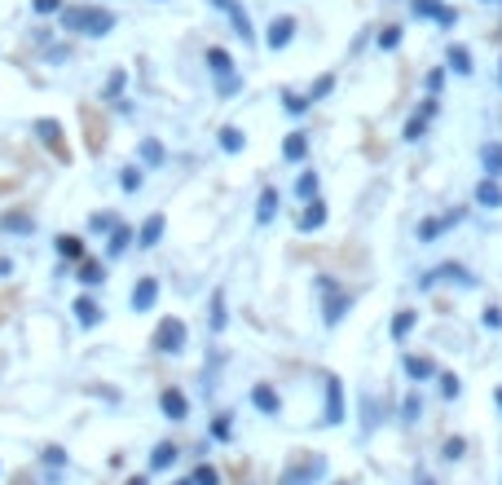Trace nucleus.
Here are the masks:
<instances>
[{
  "label": "nucleus",
  "mask_w": 502,
  "mask_h": 485,
  "mask_svg": "<svg viewBox=\"0 0 502 485\" xmlns=\"http://www.w3.org/2000/svg\"><path fill=\"white\" fill-rule=\"evenodd\" d=\"M485 327H490V331H498V327H502V309H494V305L485 309Z\"/></svg>",
  "instance_id": "3c124183"
},
{
  "label": "nucleus",
  "mask_w": 502,
  "mask_h": 485,
  "mask_svg": "<svg viewBox=\"0 0 502 485\" xmlns=\"http://www.w3.org/2000/svg\"><path fill=\"white\" fill-rule=\"evenodd\" d=\"M120 93H124V71H115V76L106 80V93H102V98H106V102H115Z\"/></svg>",
  "instance_id": "79ce46f5"
},
{
  "label": "nucleus",
  "mask_w": 502,
  "mask_h": 485,
  "mask_svg": "<svg viewBox=\"0 0 502 485\" xmlns=\"http://www.w3.org/2000/svg\"><path fill=\"white\" fill-rule=\"evenodd\" d=\"M295 195L309 203V199H318V172H304L300 181H295Z\"/></svg>",
  "instance_id": "c9c22d12"
},
{
  "label": "nucleus",
  "mask_w": 502,
  "mask_h": 485,
  "mask_svg": "<svg viewBox=\"0 0 502 485\" xmlns=\"http://www.w3.org/2000/svg\"><path fill=\"white\" fill-rule=\"evenodd\" d=\"M185 336H190V331H185L181 318H163V322L154 327V340H150V345H154L159 354H181V349H185Z\"/></svg>",
  "instance_id": "f03ea898"
},
{
  "label": "nucleus",
  "mask_w": 502,
  "mask_h": 485,
  "mask_svg": "<svg viewBox=\"0 0 502 485\" xmlns=\"http://www.w3.org/2000/svg\"><path fill=\"white\" fill-rule=\"evenodd\" d=\"M282 107H286V115H304L313 102H309V93H282Z\"/></svg>",
  "instance_id": "72a5a7b5"
},
{
  "label": "nucleus",
  "mask_w": 502,
  "mask_h": 485,
  "mask_svg": "<svg viewBox=\"0 0 502 485\" xmlns=\"http://www.w3.org/2000/svg\"><path fill=\"white\" fill-rule=\"evenodd\" d=\"M190 481H194V485H221V473H216V468H212V464H199V468H194V477H190Z\"/></svg>",
  "instance_id": "ea45409f"
},
{
  "label": "nucleus",
  "mask_w": 502,
  "mask_h": 485,
  "mask_svg": "<svg viewBox=\"0 0 502 485\" xmlns=\"http://www.w3.org/2000/svg\"><path fill=\"white\" fill-rule=\"evenodd\" d=\"M243 146H247V132L234 128V123H225V128H221V150H225V155H239Z\"/></svg>",
  "instance_id": "b1692460"
},
{
  "label": "nucleus",
  "mask_w": 502,
  "mask_h": 485,
  "mask_svg": "<svg viewBox=\"0 0 502 485\" xmlns=\"http://www.w3.org/2000/svg\"><path fill=\"white\" fill-rule=\"evenodd\" d=\"M423 128H427V120H423V115H414V120L405 123V141H419V137H423Z\"/></svg>",
  "instance_id": "49530a36"
},
{
  "label": "nucleus",
  "mask_w": 502,
  "mask_h": 485,
  "mask_svg": "<svg viewBox=\"0 0 502 485\" xmlns=\"http://www.w3.org/2000/svg\"><path fill=\"white\" fill-rule=\"evenodd\" d=\"M419 485H436V481H432V477H419Z\"/></svg>",
  "instance_id": "4d7b16f0"
},
{
  "label": "nucleus",
  "mask_w": 502,
  "mask_h": 485,
  "mask_svg": "<svg viewBox=\"0 0 502 485\" xmlns=\"http://www.w3.org/2000/svg\"><path fill=\"white\" fill-rule=\"evenodd\" d=\"M353 309V296L349 291H340V287H331L326 291V305H322V318H326V327H335V322H344V314Z\"/></svg>",
  "instance_id": "423d86ee"
},
{
  "label": "nucleus",
  "mask_w": 502,
  "mask_h": 485,
  "mask_svg": "<svg viewBox=\"0 0 502 485\" xmlns=\"http://www.w3.org/2000/svg\"><path fill=\"white\" fill-rule=\"evenodd\" d=\"M176 455H181V450H176L172 441H159V446H154V455H150V468H154V473H163V468H172V464H176Z\"/></svg>",
  "instance_id": "a878e982"
},
{
  "label": "nucleus",
  "mask_w": 502,
  "mask_h": 485,
  "mask_svg": "<svg viewBox=\"0 0 502 485\" xmlns=\"http://www.w3.org/2000/svg\"><path fill=\"white\" fill-rule=\"evenodd\" d=\"M273 212H278V190H273V186H264V190H260V203H255V221H260V226H269V221H273Z\"/></svg>",
  "instance_id": "4be33fe9"
},
{
  "label": "nucleus",
  "mask_w": 502,
  "mask_h": 485,
  "mask_svg": "<svg viewBox=\"0 0 502 485\" xmlns=\"http://www.w3.org/2000/svg\"><path fill=\"white\" fill-rule=\"evenodd\" d=\"M459 393H463V384H459V375H450V370H441V397H450V402H454Z\"/></svg>",
  "instance_id": "a19ab883"
},
{
  "label": "nucleus",
  "mask_w": 502,
  "mask_h": 485,
  "mask_svg": "<svg viewBox=\"0 0 502 485\" xmlns=\"http://www.w3.org/2000/svg\"><path fill=\"white\" fill-rule=\"evenodd\" d=\"M318 477H322V459H309L304 468H291L282 477V485H309V481H318Z\"/></svg>",
  "instance_id": "aec40b11"
},
{
  "label": "nucleus",
  "mask_w": 502,
  "mask_h": 485,
  "mask_svg": "<svg viewBox=\"0 0 502 485\" xmlns=\"http://www.w3.org/2000/svg\"><path fill=\"white\" fill-rule=\"evenodd\" d=\"M141 159H145V163H154V168H159V163H163V146H159V141H154V137H145V141H141Z\"/></svg>",
  "instance_id": "4c0bfd02"
},
{
  "label": "nucleus",
  "mask_w": 502,
  "mask_h": 485,
  "mask_svg": "<svg viewBox=\"0 0 502 485\" xmlns=\"http://www.w3.org/2000/svg\"><path fill=\"white\" fill-rule=\"evenodd\" d=\"M141 181H145V177H141V168H137V163H128L124 172H120V186H124L128 195H137V190H141Z\"/></svg>",
  "instance_id": "e433bc0d"
},
{
  "label": "nucleus",
  "mask_w": 502,
  "mask_h": 485,
  "mask_svg": "<svg viewBox=\"0 0 502 485\" xmlns=\"http://www.w3.org/2000/svg\"><path fill=\"white\" fill-rule=\"evenodd\" d=\"M44 464L62 468V464H67V450H62V446H44Z\"/></svg>",
  "instance_id": "de8ad7c7"
},
{
  "label": "nucleus",
  "mask_w": 502,
  "mask_h": 485,
  "mask_svg": "<svg viewBox=\"0 0 502 485\" xmlns=\"http://www.w3.org/2000/svg\"><path fill=\"white\" fill-rule=\"evenodd\" d=\"M53 247H58V256H62L67 265H80V260L89 256V251H84V239H80V235H58V239H53Z\"/></svg>",
  "instance_id": "ddd939ff"
},
{
  "label": "nucleus",
  "mask_w": 502,
  "mask_h": 485,
  "mask_svg": "<svg viewBox=\"0 0 502 485\" xmlns=\"http://www.w3.org/2000/svg\"><path fill=\"white\" fill-rule=\"evenodd\" d=\"M128 485H150V481H145V477H132V481H128Z\"/></svg>",
  "instance_id": "6e6d98bb"
},
{
  "label": "nucleus",
  "mask_w": 502,
  "mask_h": 485,
  "mask_svg": "<svg viewBox=\"0 0 502 485\" xmlns=\"http://www.w3.org/2000/svg\"><path fill=\"white\" fill-rule=\"evenodd\" d=\"M436 111H441V102H436V98H427V102H423V107H419V115H423V120H432V115H436Z\"/></svg>",
  "instance_id": "5fc2aeb1"
},
{
  "label": "nucleus",
  "mask_w": 502,
  "mask_h": 485,
  "mask_svg": "<svg viewBox=\"0 0 502 485\" xmlns=\"http://www.w3.org/2000/svg\"><path fill=\"white\" fill-rule=\"evenodd\" d=\"M172 485H194V481H190V477H181V481H172Z\"/></svg>",
  "instance_id": "bf43d9fd"
},
{
  "label": "nucleus",
  "mask_w": 502,
  "mask_h": 485,
  "mask_svg": "<svg viewBox=\"0 0 502 485\" xmlns=\"http://www.w3.org/2000/svg\"><path fill=\"white\" fill-rule=\"evenodd\" d=\"M326 217H331V208H326L322 199H309L304 212L295 217V230H300V235H318V230L326 226Z\"/></svg>",
  "instance_id": "7ed1b4c3"
},
{
  "label": "nucleus",
  "mask_w": 502,
  "mask_h": 485,
  "mask_svg": "<svg viewBox=\"0 0 502 485\" xmlns=\"http://www.w3.org/2000/svg\"><path fill=\"white\" fill-rule=\"evenodd\" d=\"M445 62H450V71H459V76H472V49H467V44H450Z\"/></svg>",
  "instance_id": "412c9836"
},
{
  "label": "nucleus",
  "mask_w": 502,
  "mask_h": 485,
  "mask_svg": "<svg viewBox=\"0 0 502 485\" xmlns=\"http://www.w3.org/2000/svg\"><path fill=\"white\" fill-rule=\"evenodd\" d=\"M31 132H35L49 150H58V155H62V123H58V120H35V123H31Z\"/></svg>",
  "instance_id": "2eb2a0df"
},
{
  "label": "nucleus",
  "mask_w": 502,
  "mask_h": 485,
  "mask_svg": "<svg viewBox=\"0 0 502 485\" xmlns=\"http://www.w3.org/2000/svg\"><path fill=\"white\" fill-rule=\"evenodd\" d=\"M75 322H80V327H98V322H102V305L89 300V296H80V300H75Z\"/></svg>",
  "instance_id": "6ab92c4d"
},
{
  "label": "nucleus",
  "mask_w": 502,
  "mask_h": 485,
  "mask_svg": "<svg viewBox=\"0 0 502 485\" xmlns=\"http://www.w3.org/2000/svg\"><path fill=\"white\" fill-rule=\"evenodd\" d=\"M401 36H405V31H401L396 22H392V27H383V31H379V49H383V53H392V49H401Z\"/></svg>",
  "instance_id": "2f4dec72"
},
{
  "label": "nucleus",
  "mask_w": 502,
  "mask_h": 485,
  "mask_svg": "<svg viewBox=\"0 0 502 485\" xmlns=\"http://www.w3.org/2000/svg\"><path fill=\"white\" fill-rule=\"evenodd\" d=\"M251 406H255L260 415H278V410H282V397H278L273 384H255V388H251Z\"/></svg>",
  "instance_id": "9b49d317"
},
{
  "label": "nucleus",
  "mask_w": 502,
  "mask_h": 485,
  "mask_svg": "<svg viewBox=\"0 0 502 485\" xmlns=\"http://www.w3.org/2000/svg\"><path fill=\"white\" fill-rule=\"evenodd\" d=\"M75 278H80L84 287H102V282H106V265L84 256V260H80V269H75Z\"/></svg>",
  "instance_id": "dca6fc26"
},
{
  "label": "nucleus",
  "mask_w": 502,
  "mask_h": 485,
  "mask_svg": "<svg viewBox=\"0 0 502 485\" xmlns=\"http://www.w3.org/2000/svg\"><path fill=\"white\" fill-rule=\"evenodd\" d=\"M163 230H168V221L154 212V217H145V226L137 230V247H154V242L163 239Z\"/></svg>",
  "instance_id": "f3484780"
},
{
  "label": "nucleus",
  "mask_w": 502,
  "mask_h": 485,
  "mask_svg": "<svg viewBox=\"0 0 502 485\" xmlns=\"http://www.w3.org/2000/svg\"><path fill=\"white\" fill-rule=\"evenodd\" d=\"M159 410H163L168 419H176V424H181V419L190 415V402H185V393H181V388H163V393H159Z\"/></svg>",
  "instance_id": "9d476101"
},
{
  "label": "nucleus",
  "mask_w": 502,
  "mask_h": 485,
  "mask_svg": "<svg viewBox=\"0 0 502 485\" xmlns=\"http://www.w3.org/2000/svg\"><path fill=\"white\" fill-rule=\"evenodd\" d=\"M225 13L234 18V31H239L243 40H255V31H251V22H247V13H243V4H239V0H230V4H225Z\"/></svg>",
  "instance_id": "c85d7f7f"
},
{
  "label": "nucleus",
  "mask_w": 502,
  "mask_h": 485,
  "mask_svg": "<svg viewBox=\"0 0 502 485\" xmlns=\"http://www.w3.org/2000/svg\"><path fill=\"white\" fill-rule=\"evenodd\" d=\"M463 450H467V441H463V437H450V441L441 446V455H445V459H463Z\"/></svg>",
  "instance_id": "c03bdc74"
},
{
  "label": "nucleus",
  "mask_w": 502,
  "mask_h": 485,
  "mask_svg": "<svg viewBox=\"0 0 502 485\" xmlns=\"http://www.w3.org/2000/svg\"><path fill=\"white\" fill-rule=\"evenodd\" d=\"M67 58H71V44H53L49 49V62H67Z\"/></svg>",
  "instance_id": "603ef678"
},
{
  "label": "nucleus",
  "mask_w": 502,
  "mask_h": 485,
  "mask_svg": "<svg viewBox=\"0 0 502 485\" xmlns=\"http://www.w3.org/2000/svg\"><path fill=\"white\" fill-rule=\"evenodd\" d=\"M441 89H445V71L436 67V71H427V93H432V98H441Z\"/></svg>",
  "instance_id": "a18cd8bd"
},
{
  "label": "nucleus",
  "mask_w": 502,
  "mask_h": 485,
  "mask_svg": "<svg viewBox=\"0 0 502 485\" xmlns=\"http://www.w3.org/2000/svg\"><path fill=\"white\" fill-rule=\"evenodd\" d=\"M230 419H234V415H216V419H212V437H216V441H230V437H234V424H230Z\"/></svg>",
  "instance_id": "58836bf2"
},
{
  "label": "nucleus",
  "mask_w": 502,
  "mask_h": 485,
  "mask_svg": "<svg viewBox=\"0 0 502 485\" xmlns=\"http://www.w3.org/2000/svg\"><path fill=\"white\" fill-rule=\"evenodd\" d=\"M282 159L304 163V159H309V137H304V132H291V137L282 141Z\"/></svg>",
  "instance_id": "a211bd4d"
},
{
  "label": "nucleus",
  "mask_w": 502,
  "mask_h": 485,
  "mask_svg": "<svg viewBox=\"0 0 502 485\" xmlns=\"http://www.w3.org/2000/svg\"><path fill=\"white\" fill-rule=\"evenodd\" d=\"M322 424H331V428L344 424V384H340L335 375L326 379V419H322Z\"/></svg>",
  "instance_id": "1a4fd4ad"
},
{
  "label": "nucleus",
  "mask_w": 502,
  "mask_h": 485,
  "mask_svg": "<svg viewBox=\"0 0 502 485\" xmlns=\"http://www.w3.org/2000/svg\"><path fill=\"white\" fill-rule=\"evenodd\" d=\"M405 375H410V379H432V375H436V362H427V358H405Z\"/></svg>",
  "instance_id": "7c9ffc66"
},
{
  "label": "nucleus",
  "mask_w": 502,
  "mask_h": 485,
  "mask_svg": "<svg viewBox=\"0 0 502 485\" xmlns=\"http://www.w3.org/2000/svg\"><path fill=\"white\" fill-rule=\"evenodd\" d=\"M212 4H216V9H225V4H230V0H212Z\"/></svg>",
  "instance_id": "13d9d810"
},
{
  "label": "nucleus",
  "mask_w": 502,
  "mask_h": 485,
  "mask_svg": "<svg viewBox=\"0 0 502 485\" xmlns=\"http://www.w3.org/2000/svg\"><path fill=\"white\" fill-rule=\"evenodd\" d=\"M62 31H80V36H111L115 31V13L98 9V4H62Z\"/></svg>",
  "instance_id": "f257e3e1"
},
{
  "label": "nucleus",
  "mask_w": 502,
  "mask_h": 485,
  "mask_svg": "<svg viewBox=\"0 0 502 485\" xmlns=\"http://www.w3.org/2000/svg\"><path fill=\"white\" fill-rule=\"evenodd\" d=\"M331 93H335V76H318L313 89H309V102H322V98H331Z\"/></svg>",
  "instance_id": "473e14b6"
},
{
  "label": "nucleus",
  "mask_w": 502,
  "mask_h": 485,
  "mask_svg": "<svg viewBox=\"0 0 502 485\" xmlns=\"http://www.w3.org/2000/svg\"><path fill=\"white\" fill-rule=\"evenodd\" d=\"M128 247H132V230H128V226H115V230H111V242H106V256H124Z\"/></svg>",
  "instance_id": "c756f323"
},
{
  "label": "nucleus",
  "mask_w": 502,
  "mask_h": 485,
  "mask_svg": "<svg viewBox=\"0 0 502 485\" xmlns=\"http://www.w3.org/2000/svg\"><path fill=\"white\" fill-rule=\"evenodd\" d=\"M89 230H115V217H102L98 212V217H89Z\"/></svg>",
  "instance_id": "8fccbe9b"
},
{
  "label": "nucleus",
  "mask_w": 502,
  "mask_h": 485,
  "mask_svg": "<svg viewBox=\"0 0 502 485\" xmlns=\"http://www.w3.org/2000/svg\"><path fill=\"white\" fill-rule=\"evenodd\" d=\"M414 309H401V314H392V322H388V331H392V340H405L410 331H414Z\"/></svg>",
  "instance_id": "393cba45"
},
{
  "label": "nucleus",
  "mask_w": 502,
  "mask_h": 485,
  "mask_svg": "<svg viewBox=\"0 0 502 485\" xmlns=\"http://www.w3.org/2000/svg\"><path fill=\"white\" fill-rule=\"evenodd\" d=\"M216 89H221V98H234V93L243 89V80H239V76H221V80H216Z\"/></svg>",
  "instance_id": "37998d69"
},
{
  "label": "nucleus",
  "mask_w": 502,
  "mask_h": 485,
  "mask_svg": "<svg viewBox=\"0 0 502 485\" xmlns=\"http://www.w3.org/2000/svg\"><path fill=\"white\" fill-rule=\"evenodd\" d=\"M0 230L4 235H35V217L31 212H4L0 217Z\"/></svg>",
  "instance_id": "4468645a"
},
{
  "label": "nucleus",
  "mask_w": 502,
  "mask_h": 485,
  "mask_svg": "<svg viewBox=\"0 0 502 485\" xmlns=\"http://www.w3.org/2000/svg\"><path fill=\"white\" fill-rule=\"evenodd\" d=\"M472 199H476L481 208H502V186H498V181H490V177H485V181L476 186V195H472Z\"/></svg>",
  "instance_id": "5701e85b"
},
{
  "label": "nucleus",
  "mask_w": 502,
  "mask_h": 485,
  "mask_svg": "<svg viewBox=\"0 0 502 485\" xmlns=\"http://www.w3.org/2000/svg\"><path fill=\"white\" fill-rule=\"evenodd\" d=\"M154 300H159V278H137V287H132V296H128L132 314H150Z\"/></svg>",
  "instance_id": "20e7f679"
},
{
  "label": "nucleus",
  "mask_w": 502,
  "mask_h": 485,
  "mask_svg": "<svg viewBox=\"0 0 502 485\" xmlns=\"http://www.w3.org/2000/svg\"><path fill=\"white\" fill-rule=\"evenodd\" d=\"M208 67H212L216 80H221V76H234V58H230L225 49H208Z\"/></svg>",
  "instance_id": "bb28decb"
},
{
  "label": "nucleus",
  "mask_w": 502,
  "mask_h": 485,
  "mask_svg": "<svg viewBox=\"0 0 502 485\" xmlns=\"http://www.w3.org/2000/svg\"><path fill=\"white\" fill-rule=\"evenodd\" d=\"M410 9H414V18H436L441 27H454L459 22V13L450 4H441V0H410Z\"/></svg>",
  "instance_id": "0eeeda50"
},
{
  "label": "nucleus",
  "mask_w": 502,
  "mask_h": 485,
  "mask_svg": "<svg viewBox=\"0 0 502 485\" xmlns=\"http://www.w3.org/2000/svg\"><path fill=\"white\" fill-rule=\"evenodd\" d=\"M481 163H485V177L498 181L502 177V146H485V150H481Z\"/></svg>",
  "instance_id": "cd10ccee"
},
{
  "label": "nucleus",
  "mask_w": 502,
  "mask_h": 485,
  "mask_svg": "<svg viewBox=\"0 0 502 485\" xmlns=\"http://www.w3.org/2000/svg\"><path fill=\"white\" fill-rule=\"evenodd\" d=\"M414 419H419V397L410 393V397H405V424H414Z\"/></svg>",
  "instance_id": "864d4df0"
},
{
  "label": "nucleus",
  "mask_w": 502,
  "mask_h": 485,
  "mask_svg": "<svg viewBox=\"0 0 502 485\" xmlns=\"http://www.w3.org/2000/svg\"><path fill=\"white\" fill-rule=\"evenodd\" d=\"M463 221V208H454L450 217H427V221H419V242H432V239H441L450 226H459Z\"/></svg>",
  "instance_id": "6e6552de"
},
{
  "label": "nucleus",
  "mask_w": 502,
  "mask_h": 485,
  "mask_svg": "<svg viewBox=\"0 0 502 485\" xmlns=\"http://www.w3.org/2000/svg\"><path fill=\"white\" fill-rule=\"evenodd\" d=\"M35 13H62V0H31Z\"/></svg>",
  "instance_id": "09e8293b"
},
{
  "label": "nucleus",
  "mask_w": 502,
  "mask_h": 485,
  "mask_svg": "<svg viewBox=\"0 0 502 485\" xmlns=\"http://www.w3.org/2000/svg\"><path fill=\"white\" fill-rule=\"evenodd\" d=\"M498 80H502V71H498Z\"/></svg>",
  "instance_id": "680f3d73"
},
{
  "label": "nucleus",
  "mask_w": 502,
  "mask_h": 485,
  "mask_svg": "<svg viewBox=\"0 0 502 485\" xmlns=\"http://www.w3.org/2000/svg\"><path fill=\"white\" fill-rule=\"evenodd\" d=\"M436 278H450V282H459V287H472V282H476V278H472L463 265H441V269H432L427 278H419V287H432Z\"/></svg>",
  "instance_id": "f8f14e48"
},
{
  "label": "nucleus",
  "mask_w": 502,
  "mask_h": 485,
  "mask_svg": "<svg viewBox=\"0 0 502 485\" xmlns=\"http://www.w3.org/2000/svg\"><path fill=\"white\" fill-rule=\"evenodd\" d=\"M295 31H300V27H295V18H291V13H282V18H273V22H269L264 44H269V49H286V44L295 40Z\"/></svg>",
  "instance_id": "39448f33"
},
{
  "label": "nucleus",
  "mask_w": 502,
  "mask_h": 485,
  "mask_svg": "<svg viewBox=\"0 0 502 485\" xmlns=\"http://www.w3.org/2000/svg\"><path fill=\"white\" fill-rule=\"evenodd\" d=\"M494 402H498V406H502V388H498V393H494Z\"/></svg>",
  "instance_id": "052dcab7"
},
{
  "label": "nucleus",
  "mask_w": 502,
  "mask_h": 485,
  "mask_svg": "<svg viewBox=\"0 0 502 485\" xmlns=\"http://www.w3.org/2000/svg\"><path fill=\"white\" fill-rule=\"evenodd\" d=\"M225 322H230V314H225V291H216V296H212V331H225Z\"/></svg>",
  "instance_id": "f704fd0d"
}]
</instances>
